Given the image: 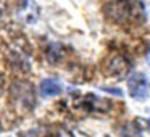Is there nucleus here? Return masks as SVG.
<instances>
[{"mask_svg": "<svg viewBox=\"0 0 150 137\" xmlns=\"http://www.w3.org/2000/svg\"><path fill=\"white\" fill-rule=\"evenodd\" d=\"M103 11L115 23H127L137 20V16L144 13V7L139 0H111L105 5Z\"/></svg>", "mask_w": 150, "mask_h": 137, "instance_id": "obj_1", "label": "nucleus"}, {"mask_svg": "<svg viewBox=\"0 0 150 137\" xmlns=\"http://www.w3.org/2000/svg\"><path fill=\"white\" fill-rule=\"evenodd\" d=\"M127 90L134 100H145L150 94V84L144 73H132L127 78Z\"/></svg>", "mask_w": 150, "mask_h": 137, "instance_id": "obj_2", "label": "nucleus"}, {"mask_svg": "<svg viewBox=\"0 0 150 137\" xmlns=\"http://www.w3.org/2000/svg\"><path fill=\"white\" fill-rule=\"evenodd\" d=\"M131 65H129V60L124 58L121 55H115L113 58L110 60V65H108V73L113 76H116L118 79H121L123 76L127 74Z\"/></svg>", "mask_w": 150, "mask_h": 137, "instance_id": "obj_3", "label": "nucleus"}, {"mask_svg": "<svg viewBox=\"0 0 150 137\" xmlns=\"http://www.w3.org/2000/svg\"><path fill=\"white\" fill-rule=\"evenodd\" d=\"M13 94L16 95V102H21L20 105H26L31 107L34 102V95H33V87L26 82H20L13 87Z\"/></svg>", "mask_w": 150, "mask_h": 137, "instance_id": "obj_4", "label": "nucleus"}, {"mask_svg": "<svg viewBox=\"0 0 150 137\" xmlns=\"http://www.w3.org/2000/svg\"><path fill=\"white\" fill-rule=\"evenodd\" d=\"M63 85L58 79L55 78H47L40 82V94L44 97H55V95L62 94Z\"/></svg>", "mask_w": 150, "mask_h": 137, "instance_id": "obj_5", "label": "nucleus"}, {"mask_svg": "<svg viewBox=\"0 0 150 137\" xmlns=\"http://www.w3.org/2000/svg\"><path fill=\"white\" fill-rule=\"evenodd\" d=\"M63 55H65V52H63V47L60 45V44H50L49 52H47V56H49L50 61L58 63L60 60L63 58Z\"/></svg>", "mask_w": 150, "mask_h": 137, "instance_id": "obj_6", "label": "nucleus"}, {"mask_svg": "<svg viewBox=\"0 0 150 137\" xmlns=\"http://www.w3.org/2000/svg\"><path fill=\"white\" fill-rule=\"evenodd\" d=\"M145 60H147V63H149V65H150V50H149V52H147V55H145Z\"/></svg>", "mask_w": 150, "mask_h": 137, "instance_id": "obj_7", "label": "nucleus"}, {"mask_svg": "<svg viewBox=\"0 0 150 137\" xmlns=\"http://www.w3.org/2000/svg\"><path fill=\"white\" fill-rule=\"evenodd\" d=\"M0 131H2V124H0Z\"/></svg>", "mask_w": 150, "mask_h": 137, "instance_id": "obj_8", "label": "nucleus"}, {"mask_svg": "<svg viewBox=\"0 0 150 137\" xmlns=\"http://www.w3.org/2000/svg\"><path fill=\"white\" fill-rule=\"evenodd\" d=\"M149 126H150V121H149Z\"/></svg>", "mask_w": 150, "mask_h": 137, "instance_id": "obj_9", "label": "nucleus"}]
</instances>
